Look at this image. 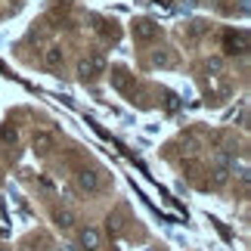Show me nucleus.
I'll return each mask as SVG.
<instances>
[{"label": "nucleus", "mask_w": 251, "mask_h": 251, "mask_svg": "<svg viewBox=\"0 0 251 251\" xmlns=\"http://www.w3.org/2000/svg\"><path fill=\"white\" fill-rule=\"evenodd\" d=\"M78 186H81V189H90V192H93V189H100V177H96L93 171H84L81 177H78Z\"/></svg>", "instance_id": "nucleus-1"}, {"label": "nucleus", "mask_w": 251, "mask_h": 251, "mask_svg": "<svg viewBox=\"0 0 251 251\" xmlns=\"http://www.w3.org/2000/svg\"><path fill=\"white\" fill-rule=\"evenodd\" d=\"M81 245L84 248H100V233H96V229H84V233H81Z\"/></svg>", "instance_id": "nucleus-2"}, {"label": "nucleus", "mask_w": 251, "mask_h": 251, "mask_svg": "<svg viewBox=\"0 0 251 251\" xmlns=\"http://www.w3.org/2000/svg\"><path fill=\"white\" fill-rule=\"evenodd\" d=\"M50 146H53V137H50V133H37V137H34V149L50 152Z\"/></svg>", "instance_id": "nucleus-3"}, {"label": "nucleus", "mask_w": 251, "mask_h": 251, "mask_svg": "<svg viewBox=\"0 0 251 251\" xmlns=\"http://www.w3.org/2000/svg\"><path fill=\"white\" fill-rule=\"evenodd\" d=\"M56 220H59V226L69 229V226L75 224V214H72V211H59V214H56Z\"/></svg>", "instance_id": "nucleus-4"}, {"label": "nucleus", "mask_w": 251, "mask_h": 251, "mask_svg": "<svg viewBox=\"0 0 251 251\" xmlns=\"http://www.w3.org/2000/svg\"><path fill=\"white\" fill-rule=\"evenodd\" d=\"M47 65H50V69L62 65V53H59V50H50V53H47Z\"/></svg>", "instance_id": "nucleus-5"}]
</instances>
